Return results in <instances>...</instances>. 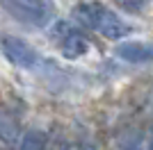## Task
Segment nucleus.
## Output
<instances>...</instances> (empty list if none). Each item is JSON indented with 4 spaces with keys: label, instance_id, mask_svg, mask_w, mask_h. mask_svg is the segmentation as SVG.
<instances>
[{
    "label": "nucleus",
    "instance_id": "7",
    "mask_svg": "<svg viewBox=\"0 0 153 150\" xmlns=\"http://www.w3.org/2000/svg\"><path fill=\"white\" fill-rule=\"evenodd\" d=\"M149 150H153V141H151V146H149Z\"/></svg>",
    "mask_w": 153,
    "mask_h": 150
},
{
    "label": "nucleus",
    "instance_id": "4",
    "mask_svg": "<svg viewBox=\"0 0 153 150\" xmlns=\"http://www.w3.org/2000/svg\"><path fill=\"white\" fill-rule=\"evenodd\" d=\"M117 55L133 64L153 62V43H121L117 46Z\"/></svg>",
    "mask_w": 153,
    "mask_h": 150
},
{
    "label": "nucleus",
    "instance_id": "3",
    "mask_svg": "<svg viewBox=\"0 0 153 150\" xmlns=\"http://www.w3.org/2000/svg\"><path fill=\"white\" fill-rule=\"evenodd\" d=\"M2 52L14 66H21V68H34L39 62V55L30 46L23 41V39L16 37H2Z\"/></svg>",
    "mask_w": 153,
    "mask_h": 150
},
{
    "label": "nucleus",
    "instance_id": "2",
    "mask_svg": "<svg viewBox=\"0 0 153 150\" xmlns=\"http://www.w3.org/2000/svg\"><path fill=\"white\" fill-rule=\"evenodd\" d=\"M0 2L5 5V9L12 16H16L23 23L41 25L48 18V9L41 0H0Z\"/></svg>",
    "mask_w": 153,
    "mask_h": 150
},
{
    "label": "nucleus",
    "instance_id": "6",
    "mask_svg": "<svg viewBox=\"0 0 153 150\" xmlns=\"http://www.w3.org/2000/svg\"><path fill=\"white\" fill-rule=\"evenodd\" d=\"M21 150H44V137L39 132H27L21 143Z\"/></svg>",
    "mask_w": 153,
    "mask_h": 150
},
{
    "label": "nucleus",
    "instance_id": "5",
    "mask_svg": "<svg viewBox=\"0 0 153 150\" xmlns=\"http://www.w3.org/2000/svg\"><path fill=\"white\" fill-rule=\"evenodd\" d=\"M89 50V41L82 37V34H78V32H66V37L62 39V52L64 57H69V59H73V57H80L85 55Z\"/></svg>",
    "mask_w": 153,
    "mask_h": 150
},
{
    "label": "nucleus",
    "instance_id": "1",
    "mask_svg": "<svg viewBox=\"0 0 153 150\" xmlns=\"http://www.w3.org/2000/svg\"><path fill=\"white\" fill-rule=\"evenodd\" d=\"M73 16L80 25L94 30L96 34H101L105 39H121L130 32L128 25L103 2H80L73 9Z\"/></svg>",
    "mask_w": 153,
    "mask_h": 150
}]
</instances>
